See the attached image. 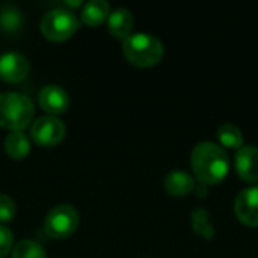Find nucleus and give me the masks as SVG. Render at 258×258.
Here are the masks:
<instances>
[{"instance_id":"obj_1","label":"nucleus","mask_w":258,"mask_h":258,"mask_svg":"<svg viewBox=\"0 0 258 258\" xmlns=\"http://www.w3.org/2000/svg\"><path fill=\"white\" fill-rule=\"evenodd\" d=\"M190 166L200 184L215 186L228 175L230 157L221 145L206 141L197 144L192 150Z\"/></svg>"},{"instance_id":"obj_2","label":"nucleus","mask_w":258,"mask_h":258,"mask_svg":"<svg viewBox=\"0 0 258 258\" xmlns=\"http://www.w3.org/2000/svg\"><path fill=\"white\" fill-rule=\"evenodd\" d=\"M122 53L132 65L139 68H150L162 60L165 48L157 36L138 32L132 33L122 41Z\"/></svg>"},{"instance_id":"obj_3","label":"nucleus","mask_w":258,"mask_h":258,"mask_svg":"<svg viewBox=\"0 0 258 258\" xmlns=\"http://www.w3.org/2000/svg\"><path fill=\"white\" fill-rule=\"evenodd\" d=\"M35 107L29 97L18 92L0 94V127L23 132L33 119Z\"/></svg>"},{"instance_id":"obj_4","label":"nucleus","mask_w":258,"mask_h":258,"mask_svg":"<svg viewBox=\"0 0 258 258\" xmlns=\"http://www.w3.org/2000/svg\"><path fill=\"white\" fill-rule=\"evenodd\" d=\"M79 18L73 11L57 8L48 11L41 20V32L42 35L54 42L70 39L79 29Z\"/></svg>"},{"instance_id":"obj_5","label":"nucleus","mask_w":258,"mask_h":258,"mask_svg":"<svg viewBox=\"0 0 258 258\" xmlns=\"http://www.w3.org/2000/svg\"><path fill=\"white\" fill-rule=\"evenodd\" d=\"M79 227V213L70 204H59L53 207L44 221L47 236L53 239H67Z\"/></svg>"},{"instance_id":"obj_6","label":"nucleus","mask_w":258,"mask_h":258,"mask_svg":"<svg viewBox=\"0 0 258 258\" xmlns=\"http://www.w3.org/2000/svg\"><path fill=\"white\" fill-rule=\"evenodd\" d=\"M65 124L51 115L41 116L30 127V138L39 147H54L65 138Z\"/></svg>"},{"instance_id":"obj_7","label":"nucleus","mask_w":258,"mask_h":258,"mask_svg":"<svg viewBox=\"0 0 258 258\" xmlns=\"http://www.w3.org/2000/svg\"><path fill=\"white\" fill-rule=\"evenodd\" d=\"M234 215L246 227H258V184L243 189L234 200Z\"/></svg>"},{"instance_id":"obj_8","label":"nucleus","mask_w":258,"mask_h":258,"mask_svg":"<svg viewBox=\"0 0 258 258\" xmlns=\"http://www.w3.org/2000/svg\"><path fill=\"white\" fill-rule=\"evenodd\" d=\"M30 65L26 56L9 51L0 56V79L8 83H20L29 74Z\"/></svg>"},{"instance_id":"obj_9","label":"nucleus","mask_w":258,"mask_h":258,"mask_svg":"<svg viewBox=\"0 0 258 258\" xmlns=\"http://www.w3.org/2000/svg\"><path fill=\"white\" fill-rule=\"evenodd\" d=\"M38 101L44 112L54 116V115L63 113L68 109L70 95L63 88H60L57 85H45L39 91Z\"/></svg>"},{"instance_id":"obj_10","label":"nucleus","mask_w":258,"mask_h":258,"mask_svg":"<svg viewBox=\"0 0 258 258\" xmlns=\"http://www.w3.org/2000/svg\"><path fill=\"white\" fill-rule=\"evenodd\" d=\"M234 166L237 175L246 183H258V148L243 145L236 153Z\"/></svg>"},{"instance_id":"obj_11","label":"nucleus","mask_w":258,"mask_h":258,"mask_svg":"<svg viewBox=\"0 0 258 258\" xmlns=\"http://www.w3.org/2000/svg\"><path fill=\"white\" fill-rule=\"evenodd\" d=\"M163 187L171 197H187L195 190V178L183 169H174L165 177Z\"/></svg>"},{"instance_id":"obj_12","label":"nucleus","mask_w":258,"mask_h":258,"mask_svg":"<svg viewBox=\"0 0 258 258\" xmlns=\"http://www.w3.org/2000/svg\"><path fill=\"white\" fill-rule=\"evenodd\" d=\"M133 24H135L133 14L127 8H116L115 11L110 12L107 18V29L110 35L122 41L132 35Z\"/></svg>"},{"instance_id":"obj_13","label":"nucleus","mask_w":258,"mask_h":258,"mask_svg":"<svg viewBox=\"0 0 258 258\" xmlns=\"http://www.w3.org/2000/svg\"><path fill=\"white\" fill-rule=\"evenodd\" d=\"M110 15V6L104 0H89L83 5L80 12V21L89 27H95L107 21Z\"/></svg>"},{"instance_id":"obj_14","label":"nucleus","mask_w":258,"mask_h":258,"mask_svg":"<svg viewBox=\"0 0 258 258\" xmlns=\"http://www.w3.org/2000/svg\"><path fill=\"white\" fill-rule=\"evenodd\" d=\"M5 151L14 160L26 159L30 153V141L24 132H11L5 139Z\"/></svg>"},{"instance_id":"obj_15","label":"nucleus","mask_w":258,"mask_h":258,"mask_svg":"<svg viewBox=\"0 0 258 258\" xmlns=\"http://www.w3.org/2000/svg\"><path fill=\"white\" fill-rule=\"evenodd\" d=\"M218 139L222 148H230V150H240L245 142L242 130L231 122L222 124L218 128Z\"/></svg>"},{"instance_id":"obj_16","label":"nucleus","mask_w":258,"mask_h":258,"mask_svg":"<svg viewBox=\"0 0 258 258\" xmlns=\"http://www.w3.org/2000/svg\"><path fill=\"white\" fill-rule=\"evenodd\" d=\"M192 228L206 240H212L215 237V227L210 221L209 212L204 209H195L192 212Z\"/></svg>"},{"instance_id":"obj_17","label":"nucleus","mask_w":258,"mask_h":258,"mask_svg":"<svg viewBox=\"0 0 258 258\" xmlns=\"http://www.w3.org/2000/svg\"><path fill=\"white\" fill-rule=\"evenodd\" d=\"M12 258H47L44 248L30 239L18 242L12 249Z\"/></svg>"},{"instance_id":"obj_18","label":"nucleus","mask_w":258,"mask_h":258,"mask_svg":"<svg viewBox=\"0 0 258 258\" xmlns=\"http://www.w3.org/2000/svg\"><path fill=\"white\" fill-rule=\"evenodd\" d=\"M15 216V203L6 194H0V222H11Z\"/></svg>"},{"instance_id":"obj_19","label":"nucleus","mask_w":258,"mask_h":258,"mask_svg":"<svg viewBox=\"0 0 258 258\" xmlns=\"http://www.w3.org/2000/svg\"><path fill=\"white\" fill-rule=\"evenodd\" d=\"M21 23V17L17 11L14 9H6L3 14H2V20H0V24L5 30L8 32H12L15 30Z\"/></svg>"},{"instance_id":"obj_20","label":"nucleus","mask_w":258,"mask_h":258,"mask_svg":"<svg viewBox=\"0 0 258 258\" xmlns=\"http://www.w3.org/2000/svg\"><path fill=\"white\" fill-rule=\"evenodd\" d=\"M12 245H14L12 231L8 227L0 225V258H5L11 252Z\"/></svg>"}]
</instances>
